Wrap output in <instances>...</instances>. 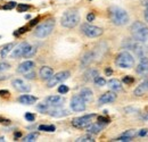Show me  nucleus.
Wrapping results in <instances>:
<instances>
[{
	"label": "nucleus",
	"mask_w": 148,
	"mask_h": 142,
	"mask_svg": "<svg viewBox=\"0 0 148 142\" xmlns=\"http://www.w3.org/2000/svg\"><path fill=\"white\" fill-rule=\"evenodd\" d=\"M86 101L80 97V94H78V96H74L72 99H71V108H72V110L73 112H76V113H79V112H84L86 110Z\"/></svg>",
	"instance_id": "obj_10"
},
{
	"label": "nucleus",
	"mask_w": 148,
	"mask_h": 142,
	"mask_svg": "<svg viewBox=\"0 0 148 142\" xmlns=\"http://www.w3.org/2000/svg\"><path fill=\"white\" fill-rule=\"evenodd\" d=\"M95 17H96V16H95L93 13H89L88 15H87V21H88V22H92V21L95 20Z\"/></svg>",
	"instance_id": "obj_44"
},
{
	"label": "nucleus",
	"mask_w": 148,
	"mask_h": 142,
	"mask_svg": "<svg viewBox=\"0 0 148 142\" xmlns=\"http://www.w3.org/2000/svg\"><path fill=\"white\" fill-rule=\"evenodd\" d=\"M136 134H137V131L136 130H128L122 135H125V137H129V138H133V137H136Z\"/></svg>",
	"instance_id": "obj_36"
},
{
	"label": "nucleus",
	"mask_w": 148,
	"mask_h": 142,
	"mask_svg": "<svg viewBox=\"0 0 148 142\" xmlns=\"http://www.w3.org/2000/svg\"><path fill=\"white\" fill-rule=\"evenodd\" d=\"M78 142H95V139L92 138V137H90V135H83V137H81V138H79Z\"/></svg>",
	"instance_id": "obj_32"
},
{
	"label": "nucleus",
	"mask_w": 148,
	"mask_h": 142,
	"mask_svg": "<svg viewBox=\"0 0 148 142\" xmlns=\"http://www.w3.org/2000/svg\"><path fill=\"white\" fill-rule=\"evenodd\" d=\"M115 64L120 68H132L134 65V58L130 52L122 51L115 58Z\"/></svg>",
	"instance_id": "obj_6"
},
{
	"label": "nucleus",
	"mask_w": 148,
	"mask_h": 142,
	"mask_svg": "<svg viewBox=\"0 0 148 142\" xmlns=\"http://www.w3.org/2000/svg\"><path fill=\"white\" fill-rule=\"evenodd\" d=\"M25 118H26L29 122H33V120L35 119V116H34V114H32V113H26L25 114Z\"/></svg>",
	"instance_id": "obj_42"
},
{
	"label": "nucleus",
	"mask_w": 148,
	"mask_h": 142,
	"mask_svg": "<svg viewBox=\"0 0 148 142\" xmlns=\"http://www.w3.org/2000/svg\"><path fill=\"white\" fill-rule=\"evenodd\" d=\"M38 22H39V17H36V18H34V20H32V21L30 22V25H31V26H34L35 24H38Z\"/></svg>",
	"instance_id": "obj_47"
},
{
	"label": "nucleus",
	"mask_w": 148,
	"mask_h": 142,
	"mask_svg": "<svg viewBox=\"0 0 148 142\" xmlns=\"http://www.w3.org/2000/svg\"><path fill=\"white\" fill-rule=\"evenodd\" d=\"M47 113L49 114L50 116H53V117H64V116H67V115H68V112H67V110L60 109L59 107H56V108L53 109V110H48Z\"/></svg>",
	"instance_id": "obj_24"
},
{
	"label": "nucleus",
	"mask_w": 148,
	"mask_h": 142,
	"mask_svg": "<svg viewBox=\"0 0 148 142\" xmlns=\"http://www.w3.org/2000/svg\"><path fill=\"white\" fill-rule=\"evenodd\" d=\"M141 5H143L144 7H146V9H148V0H144Z\"/></svg>",
	"instance_id": "obj_51"
},
{
	"label": "nucleus",
	"mask_w": 148,
	"mask_h": 142,
	"mask_svg": "<svg viewBox=\"0 0 148 142\" xmlns=\"http://www.w3.org/2000/svg\"><path fill=\"white\" fill-rule=\"evenodd\" d=\"M30 48V44L28 42H22L20 44H17L11 52V57L13 58H18V57H23L24 54L28 51V49Z\"/></svg>",
	"instance_id": "obj_11"
},
{
	"label": "nucleus",
	"mask_w": 148,
	"mask_h": 142,
	"mask_svg": "<svg viewBox=\"0 0 148 142\" xmlns=\"http://www.w3.org/2000/svg\"><path fill=\"white\" fill-rule=\"evenodd\" d=\"M9 94H10V93H9L8 90H0V97H2V98L6 97V98H8Z\"/></svg>",
	"instance_id": "obj_43"
},
{
	"label": "nucleus",
	"mask_w": 148,
	"mask_h": 142,
	"mask_svg": "<svg viewBox=\"0 0 148 142\" xmlns=\"http://www.w3.org/2000/svg\"><path fill=\"white\" fill-rule=\"evenodd\" d=\"M0 123H2V124H10V120H9V119H5V118L0 117Z\"/></svg>",
	"instance_id": "obj_48"
},
{
	"label": "nucleus",
	"mask_w": 148,
	"mask_h": 142,
	"mask_svg": "<svg viewBox=\"0 0 148 142\" xmlns=\"http://www.w3.org/2000/svg\"><path fill=\"white\" fill-rule=\"evenodd\" d=\"M147 91H148V80H146V81H144L143 83H140V84L134 89L133 94H134L136 97H141V96H144Z\"/></svg>",
	"instance_id": "obj_19"
},
{
	"label": "nucleus",
	"mask_w": 148,
	"mask_h": 142,
	"mask_svg": "<svg viewBox=\"0 0 148 142\" xmlns=\"http://www.w3.org/2000/svg\"><path fill=\"white\" fill-rule=\"evenodd\" d=\"M38 137H39V133L38 132H32V133H30L28 134L24 139H23V141L24 142H32V141H35L36 139H38Z\"/></svg>",
	"instance_id": "obj_27"
},
{
	"label": "nucleus",
	"mask_w": 148,
	"mask_h": 142,
	"mask_svg": "<svg viewBox=\"0 0 148 142\" xmlns=\"http://www.w3.org/2000/svg\"><path fill=\"white\" fill-rule=\"evenodd\" d=\"M95 114H90V115H84L81 117H76L72 120V125L76 129H86L91 124V119L95 117Z\"/></svg>",
	"instance_id": "obj_8"
},
{
	"label": "nucleus",
	"mask_w": 148,
	"mask_h": 142,
	"mask_svg": "<svg viewBox=\"0 0 148 142\" xmlns=\"http://www.w3.org/2000/svg\"><path fill=\"white\" fill-rule=\"evenodd\" d=\"M143 119H145V120H148V113L146 114V115H144V116H143Z\"/></svg>",
	"instance_id": "obj_52"
},
{
	"label": "nucleus",
	"mask_w": 148,
	"mask_h": 142,
	"mask_svg": "<svg viewBox=\"0 0 148 142\" xmlns=\"http://www.w3.org/2000/svg\"><path fill=\"white\" fill-rule=\"evenodd\" d=\"M45 102L49 106V107H60L64 102V98H61L60 96H50V97H47Z\"/></svg>",
	"instance_id": "obj_13"
},
{
	"label": "nucleus",
	"mask_w": 148,
	"mask_h": 142,
	"mask_svg": "<svg viewBox=\"0 0 148 142\" xmlns=\"http://www.w3.org/2000/svg\"><path fill=\"white\" fill-rule=\"evenodd\" d=\"M93 82H95V84L97 85V86H104V85H106V80L104 79V77H101V76H97L95 80H93Z\"/></svg>",
	"instance_id": "obj_30"
},
{
	"label": "nucleus",
	"mask_w": 148,
	"mask_h": 142,
	"mask_svg": "<svg viewBox=\"0 0 148 142\" xmlns=\"http://www.w3.org/2000/svg\"><path fill=\"white\" fill-rule=\"evenodd\" d=\"M34 65H35V64H34L33 61H31V60H26V61H24V63L20 64V66L17 67V72H18V73H21V74H25V73L31 72V71L33 69Z\"/></svg>",
	"instance_id": "obj_15"
},
{
	"label": "nucleus",
	"mask_w": 148,
	"mask_h": 142,
	"mask_svg": "<svg viewBox=\"0 0 148 142\" xmlns=\"http://www.w3.org/2000/svg\"><path fill=\"white\" fill-rule=\"evenodd\" d=\"M55 28V20H47L46 22L41 23L40 25H38V28H35L34 31V35L36 38H40V39H43L46 36H48L53 30Z\"/></svg>",
	"instance_id": "obj_5"
},
{
	"label": "nucleus",
	"mask_w": 148,
	"mask_h": 142,
	"mask_svg": "<svg viewBox=\"0 0 148 142\" xmlns=\"http://www.w3.org/2000/svg\"><path fill=\"white\" fill-rule=\"evenodd\" d=\"M38 129L39 131H45V132H54L56 130L54 125H40Z\"/></svg>",
	"instance_id": "obj_28"
},
{
	"label": "nucleus",
	"mask_w": 148,
	"mask_h": 142,
	"mask_svg": "<svg viewBox=\"0 0 148 142\" xmlns=\"http://www.w3.org/2000/svg\"><path fill=\"white\" fill-rule=\"evenodd\" d=\"M9 68H10V65L8 63H0V72L8 71Z\"/></svg>",
	"instance_id": "obj_39"
},
{
	"label": "nucleus",
	"mask_w": 148,
	"mask_h": 142,
	"mask_svg": "<svg viewBox=\"0 0 148 142\" xmlns=\"http://www.w3.org/2000/svg\"><path fill=\"white\" fill-rule=\"evenodd\" d=\"M106 84L108 85V87H109L112 91H114V92L122 90V83H121V81L118 80V79H112V80H109L108 83H106Z\"/></svg>",
	"instance_id": "obj_22"
},
{
	"label": "nucleus",
	"mask_w": 148,
	"mask_h": 142,
	"mask_svg": "<svg viewBox=\"0 0 148 142\" xmlns=\"http://www.w3.org/2000/svg\"><path fill=\"white\" fill-rule=\"evenodd\" d=\"M98 75H99V73L97 69H89L84 74V80L86 81H93Z\"/></svg>",
	"instance_id": "obj_25"
},
{
	"label": "nucleus",
	"mask_w": 148,
	"mask_h": 142,
	"mask_svg": "<svg viewBox=\"0 0 148 142\" xmlns=\"http://www.w3.org/2000/svg\"><path fill=\"white\" fill-rule=\"evenodd\" d=\"M97 119H98V123H100V124H104V125H106V124H109V118H107V117H104V116H98L97 117Z\"/></svg>",
	"instance_id": "obj_34"
},
{
	"label": "nucleus",
	"mask_w": 148,
	"mask_h": 142,
	"mask_svg": "<svg viewBox=\"0 0 148 142\" xmlns=\"http://www.w3.org/2000/svg\"><path fill=\"white\" fill-rule=\"evenodd\" d=\"M58 92L59 93H61V94H64V93H67L68 92V86L67 85H59L58 87Z\"/></svg>",
	"instance_id": "obj_40"
},
{
	"label": "nucleus",
	"mask_w": 148,
	"mask_h": 142,
	"mask_svg": "<svg viewBox=\"0 0 148 142\" xmlns=\"http://www.w3.org/2000/svg\"><path fill=\"white\" fill-rule=\"evenodd\" d=\"M130 31H131L132 38L136 41H139V42H147L148 41V26L145 23L136 21L131 25Z\"/></svg>",
	"instance_id": "obj_2"
},
{
	"label": "nucleus",
	"mask_w": 148,
	"mask_h": 142,
	"mask_svg": "<svg viewBox=\"0 0 148 142\" xmlns=\"http://www.w3.org/2000/svg\"><path fill=\"white\" fill-rule=\"evenodd\" d=\"M147 130H146V129H143V130H140V131H139V133H138V134H139V137H146V135H147Z\"/></svg>",
	"instance_id": "obj_45"
},
{
	"label": "nucleus",
	"mask_w": 148,
	"mask_h": 142,
	"mask_svg": "<svg viewBox=\"0 0 148 142\" xmlns=\"http://www.w3.org/2000/svg\"><path fill=\"white\" fill-rule=\"evenodd\" d=\"M21 135H22V133H21V132H17V133H16V138H20Z\"/></svg>",
	"instance_id": "obj_53"
},
{
	"label": "nucleus",
	"mask_w": 148,
	"mask_h": 142,
	"mask_svg": "<svg viewBox=\"0 0 148 142\" xmlns=\"http://www.w3.org/2000/svg\"><path fill=\"white\" fill-rule=\"evenodd\" d=\"M105 127L104 124H100V123H96V124H90L89 126H87V131L90 134H98Z\"/></svg>",
	"instance_id": "obj_20"
},
{
	"label": "nucleus",
	"mask_w": 148,
	"mask_h": 142,
	"mask_svg": "<svg viewBox=\"0 0 148 142\" xmlns=\"http://www.w3.org/2000/svg\"><path fill=\"white\" fill-rule=\"evenodd\" d=\"M36 97L34 96H30V94H22L20 98H18V101L23 105H32L36 101Z\"/></svg>",
	"instance_id": "obj_21"
},
{
	"label": "nucleus",
	"mask_w": 148,
	"mask_h": 142,
	"mask_svg": "<svg viewBox=\"0 0 148 142\" xmlns=\"http://www.w3.org/2000/svg\"><path fill=\"white\" fill-rule=\"evenodd\" d=\"M95 60V55L93 51H89L87 54H84V56L81 58V68H86L89 65Z\"/></svg>",
	"instance_id": "obj_18"
},
{
	"label": "nucleus",
	"mask_w": 148,
	"mask_h": 142,
	"mask_svg": "<svg viewBox=\"0 0 148 142\" xmlns=\"http://www.w3.org/2000/svg\"><path fill=\"white\" fill-rule=\"evenodd\" d=\"M13 48H14V44H13V43H8V44H6V46L1 49V51H0V56H1V58H6L7 55L13 50Z\"/></svg>",
	"instance_id": "obj_26"
},
{
	"label": "nucleus",
	"mask_w": 148,
	"mask_h": 142,
	"mask_svg": "<svg viewBox=\"0 0 148 142\" xmlns=\"http://www.w3.org/2000/svg\"><path fill=\"white\" fill-rule=\"evenodd\" d=\"M24 77H25L26 80H33V79L35 77V73L32 72V71H31V72H28V73L24 74Z\"/></svg>",
	"instance_id": "obj_41"
},
{
	"label": "nucleus",
	"mask_w": 148,
	"mask_h": 142,
	"mask_svg": "<svg viewBox=\"0 0 148 142\" xmlns=\"http://www.w3.org/2000/svg\"><path fill=\"white\" fill-rule=\"evenodd\" d=\"M49 106L46 104V102H43V104H41V105H38L36 106V109L39 110V112H41V113H47L48 110H49Z\"/></svg>",
	"instance_id": "obj_31"
},
{
	"label": "nucleus",
	"mask_w": 148,
	"mask_h": 142,
	"mask_svg": "<svg viewBox=\"0 0 148 142\" xmlns=\"http://www.w3.org/2000/svg\"><path fill=\"white\" fill-rule=\"evenodd\" d=\"M15 7H16V2H15V1H10V2H8L7 5L2 6L1 9H13V8H15Z\"/></svg>",
	"instance_id": "obj_37"
},
{
	"label": "nucleus",
	"mask_w": 148,
	"mask_h": 142,
	"mask_svg": "<svg viewBox=\"0 0 148 142\" xmlns=\"http://www.w3.org/2000/svg\"><path fill=\"white\" fill-rule=\"evenodd\" d=\"M108 13H109V18H111V21H112V23L114 25L123 26V25L128 24V22H129V14L123 8L118 7V6H112L109 8Z\"/></svg>",
	"instance_id": "obj_1"
},
{
	"label": "nucleus",
	"mask_w": 148,
	"mask_h": 142,
	"mask_svg": "<svg viewBox=\"0 0 148 142\" xmlns=\"http://www.w3.org/2000/svg\"><path fill=\"white\" fill-rule=\"evenodd\" d=\"M11 84H13L15 90H17V91H20V92H29L30 90H31V86L25 84L22 80H14Z\"/></svg>",
	"instance_id": "obj_17"
},
{
	"label": "nucleus",
	"mask_w": 148,
	"mask_h": 142,
	"mask_svg": "<svg viewBox=\"0 0 148 142\" xmlns=\"http://www.w3.org/2000/svg\"><path fill=\"white\" fill-rule=\"evenodd\" d=\"M0 141H5V139L3 138H0Z\"/></svg>",
	"instance_id": "obj_54"
},
{
	"label": "nucleus",
	"mask_w": 148,
	"mask_h": 142,
	"mask_svg": "<svg viewBox=\"0 0 148 142\" xmlns=\"http://www.w3.org/2000/svg\"><path fill=\"white\" fill-rule=\"evenodd\" d=\"M144 17H145V21L148 23V9H146V10L144 11Z\"/></svg>",
	"instance_id": "obj_50"
},
{
	"label": "nucleus",
	"mask_w": 148,
	"mask_h": 142,
	"mask_svg": "<svg viewBox=\"0 0 148 142\" xmlns=\"http://www.w3.org/2000/svg\"><path fill=\"white\" fill-rule=\"evenodd\" d=\"M116 100V94L115 92L113 91H109V92H105L104 94H101L98 99V105L101 106V105H106V104H112Z\"/></svg>",
	"instance_id": "obj_12"
},
{
	"label": "nucleus",
	"mask_w": 148,
	"mask_h": 142,
	"mask_svg": "<svg viewBox=\"0 0 148 142\" xmlns=\"http://www.w3.org/2000/svg\"><path fill=\"white\" fill-rule=\"evenodd\" d=\"M70 72L68 71H63V72H59L57 74L53 75L49 80H48V87H54L55 85L59 84V83H63L64 81H66L68 77H70Z\"/></svg>",
	"instance_id": "obj_9"
},
{
	"label": "nucleus",
	"mask_w": 148,
	"mask_h": 142,
	"mask_svg": "<svg viewBox=\"0 0 148 142\" xmlns=\"http://www.w3.org/2000/svg\"><path fill=\"white\" fill-rule=\"evenodd\" d=\"M105 74H106V75H108V76H111V75L113 74V71H112V68H111V67H107V68L105 69Z\"/></svg>",
	"instance_id": "obj_46"
},
{
	"label": "nucleus",
	"mask_w": 148,
	"mask_h": 142,
	"mask_svg": "<svg viewBox=\"0 0 148 142\" xmlns=\"http://www.w3.org/2000/svg\"><path fill=\"white\" fill-rule=\"evenodd\" d=\"M80 97L86 101V102H90L91 100H92V91L88 89V87H84V89H82L81 91H80Z\"/></svg>",
	"instance_id": "obj_23"
},
{
	"label": "nucleus",
	"mask_w": 148,
	"mask_h": 142,
	"mask_svg": "<svg viewBox=\"0 0 148 142\" xmlns=\"http://www.w3.org/2000/svg\"><path fill=\"white\" fill-rule=\"evenodd\" d=\"M81 31H82V33H83L86 36H88V38H98V36H100V35L104 33L103 28H98V26H95V25H91V24H89V23L82 24Z\"/></svg>",
	"instance_id": "obj_7"
},
{
	"label": "nucleus",
	"mask_w": 148,
	"mask_h": 142,
	"mask_svg": "<svg viewBox=\"0 0 148 142\" xmlns=\"http://www.w3.org/2000/svg\"><path fill=\"white\" fill-rule=\"evenodd\" d=\"M26 30H28L26 28H21L20 30H18V32H17V33H15V34L17 35V34H20V33H25V32H26Z\"/></svg>",
	"instance_id": "obj_49"
},
{
	"label": "nucleus",
	"mask_w": 148,
	"mask_h": 142,
	"mask_svg": "<svg viewBox=\"0 0 148 142\" xmlns=\"http://www.w3.org/2000/svg\"><path fill=\"white\" fill-rule=\"evenodd\" d=\"M39 74H40L41 80L48 81V80L54 75V69H53L51 67H49V66H43V67H41V68H40Z\"/></svg>",
	"instance_id": "obj_16"
},
{
	"label": "nucleus",
	"mask_w": 148,
	"mask_h": 142,
	"mask_svg": "<svg viewBox=\"0 0 148 142\" xmlns=\"http://www.w3.org/2000/svg\"><path fill=\"white\" fill-rule=\"evenodd\" d=\"M132 140V138H129V137H125V135H122L118 139H115L114 141H118V142H130Z\"/></svg>",
	"instance_id": "obj_38"
},
{
	"label": "nucleus",
	"mask_w": 148,
	"mask_h": 142,
	"mask_svg": "<svg viewBox=\"0 0 148 142\" xmlns=\"http://www.w3.org/2000/svg\"><path fill=\"white\" fill-rule=\"evenodd\" d=\"M123 83H125V84H132L133 82H134V79L132 77V76H130V75H126V76H124L123 77Z\"/></svg>",
	"instance_id": "obj_35"
},
{
	"label": "nucleus",
	"mask_w": 148,
	"mask_h": 142,
	"mask_svg": "<svg viewBox=\"0 0 148 142\" xmlns=\"http://www.w3.org/2000/svg\"><path fill=\"white\" fill-rule=\"evenodd\" d=\"M123 47L126 49H131L136 54V56L139 57V58L145 57L147 54V48L143 44V42H139L136 40H126L123 43Z\"/></svg>",
	"instance_id": "obj_4"
},
{
	"label": "nucleus",
	"mask_w": 148,
	"mask_h": 142,
	"mask_svg": "<svg viewBox=\"0 0 148 142\" xmlns=\"http://www.w3.org/2000/svg\"><path fill=\"white\" fill-rule=\"evenodd\" d=\"M35 52H36V48L35 47H33V46H30V48L28 49V51L24 54V56L25 58H31V57H33L35 55Z\"/></svg>",
	"instance_id": "obj_29"
},
{
	"label": "nucleus",
	"mask_w": 148,
	"mask_h": 142,
	"mask_svg": "<svg viewBox=\"0 0 148 142\" xmlns=\"http://www.w3.org/2000/svg\"><path fill=\"white\" fill-rule=\"evenodd\" d=\"M140 63L136 68V72L139 75H147L148 74V58L146 56L140 58Z\"/></svg>",
	"instance_id": "obj_14"
},
{
	"label": "nucleus",
	"mask_w": 148,
	"mask_h": 142,
	"mask_svg": "<svg viewBox=\"0 0 148 142\" xmlns=\"http://www.w3.org/2000/svg\"><path fill=\"white\" fill-rule=\"evenodd\" d=\"M29 9H30L29 5H25V3H20V5H17V10H18L20 13L26 11V10H29Z\"/></svg>",
	"instance_id": "obj_33"
},
{
	"label": "nucleus",
	"mask_w": 148,
	"mask_h": 142,
	"mask_svg": "<svg viewBox=\"0 0 148 142\" xmlns=\"http://www.w3.org/2000/svg\"><path fill=\"white\" fill-rule=\"evenodd\" d=\"M80 23V14L76 9H68L66 10L61 18H60V24L61 26L66 28H75Z\"/></svg>",
	"instance_id": "obj_3"
}]
</instances>
